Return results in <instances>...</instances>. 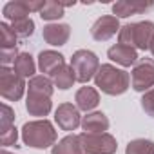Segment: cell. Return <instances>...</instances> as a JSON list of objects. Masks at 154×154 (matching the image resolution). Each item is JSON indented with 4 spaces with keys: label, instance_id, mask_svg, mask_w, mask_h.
Listing matches in <instances>:
<instances>
[{
    "label": "cell",
    "instance_id": "6da1fadb",
    "mask_svg": "<svg viewBox=\"0 0 154 154\" xmlns=\"http://www.w3.org/2000/svg\"><path fill=\"white\" fill-rule=\"evenodd\" d=\"M94 84L102 93L109 96H120L131 87V74L112 63H102L94 76Z\"/></svg>",
    "mask_w": 154,
    "mask_h": 154
},
{
    "label": "cell",
    "instance_id": "7a4b0ae2",
    "mask_svg": "<svg viewBox=\"0 0 154 154\" xmlns=\"http://www.w3.org/2000/svg\"><path fill=\"white\" fill-rule=\"evenodd\" d=\"M20 134H22L24 145L33 147V149H49V147H54L56 138H58L54 125L49 120H45V118L24 123Z\"/></svg>",
    "mask_w": 154,
    "mask_h": 154
},
{
    "label": "cell",
    "instance_id": "3957f363",
    "mask_svg": "<svg viewBox=\"0 0 154 154\" xmlns=\"http://www.w3.org/2000/svg\"><path fill=\"white\" fill-rule=\"evenodd\" d=\"M152 40H154V22L149 20L125 24L118 33V44L129 45L132 49H141V51L150 49Z\"/></svg>",
    "mask_w": 154,
    "mask_h": 154
},
{
    "label": "cell",
    "instance_id": "277c9868",
    "mask_svg": "<svg viewBox=\"0 0 154 154\" xmlns=\"http://www.w3.org/2000/svg\"><path fill=\"white\" fill-rule=\"evenodd\" d=\"M69 65L74 71L76 82L87 84L89 80H93L94 76H96V72L100 69V60H98V56L93 51H89V49H78V51L72 53Z\"/></svg>",
    "mask_w": 154,
    "mask_h": 154
},
{
    "label": "cell",
    "instance_id": "5b68a950",
    "mask_svg": "<svg viewBox=\"0 0 154 154\" xmlns=\"http://www.w3.org/2000/svg\"><path fill=\"white\" fill-rule=\"evenodd\" d=\"M78 136L84 154H116L118 150V141L109 132H102V134L82 132Z\"/></svg>",
    "mask_w": 154,
    "mask_h": 154
},
{
    "label": "cell",
    "instance_id": "8992f818",
    "mask_svg": "<svg viewBox=\"0 0 154 154\" xmlns=\"http://www.w3.org/2000/svg\"><path fill=\"white\" fill-rule=\"evenodd\" d=\"M26 87H27L26 78L18 76L13 69H9V67L0 69V93H2L4 100H8V102L22 100Z\"/></svg>",
    "mask_w": 154,
    "mask_h": 154
},
{
    "label": "cell",
    "instance_id": "52a82bcc",
    "mask_svg": "<svg viewBox=\"0 0 154 154\" xmlns=\"http://www.w3.org/2000/svg\"><path fill=\"white\" fill-rule=\"evenodd\" d=\"M131 85L136 93H147L154 87V58H141L132 67Z\"/></svg>",
    "mask_w": 154,
    "mask_h": 154
},
{
    "label": "cell",
    "instance_id": "ba28073f",
    "mask_svg": "<svg viewBox=\"0 0 154 154\" xmlns=\"http://www.w3.org/2000/svg\"><path fill=\"white\" fill-rule=\"evenodd\" d=\"M44 0H13L8 2L2 9V15L6 20L15 22L20 18H27L31 13H40L44 8Z\"/></svg>",
    "mask_w": 154,
    "mask_h": 154
},
{
    "label": "cell",
    "instance_id": "9c48e42d",
    "mask_svg": "<svg viewBox=\"0 0 154 154\" xmlns=\"http://www.w3.org/2000/svg\"><path fill=\"white\" fill-rule=\"evenodd\" d=\"M54 122L62 131H76L78 127H82L80 109L69 102H63L54 111Z\"/></svg>",
    "mask_w": 154,
    "mask_h": 154
},
{
    "label": "cell",
    "instance_id": "30bf717a",
    "mask_svg": "<svg viewBox=\"0 0 154 154\" xmlns=\"http://www.w3.org/2000/svg\"><path fill=\"white\" fill-rule=\"evenodd\" d=\"M120 20L114 17V15H105V17H100L93 27H91V36L96 40V42H107L111 40L116 33H120Z\"/></svg>",
    "mask_w": 154,
    "mask_h": 154
},
{
    "label": "cell",
    "instance_id": "8fae6325",
    "mask_svg": "<svg viewBox=\"0 0 154 154\" xmlns=\"http://www.w3.org/2000/svg\"><path fill=\"white\" fill-rule=\"evenodd\" d=\"M71 36V26L69 24H47L44 26V31H42V38L49 44V45H65L67 40Z\"/></svg>",
    "mask_w": 154,
    "mask_h": 154
},
{
    "label": "cell",
    "instance_id": "7c38bea8",
    "mask_svg": "<svg viewBox=\"0 0 154 154\" xmlns=\"http://www.w3.org/2000/svg\"><path fill=\"white\" fill-rule=\"evenodd\" d=\"M62 65H65V58H63V54L58 53V51L47 49V51H42V53L38 54V69H40V72L45 74V76L49 74L51 78H53V74H54Z\"/></svg>",
    "mask_w": 154,
    "mask_h": 154
},
{
    "label": "cell",
    "instance_id": "4fadbf2b",
    "mask_svg": "<svg viewBox=\"0 0 154 154\" xmlns=\"http://www.w3.org/2000/svg\"><path fill=\"white\" fill-rule=\"evenodd\" d=\"M107 56L112 62H116L118 65H122V67H131V65L138 63L136 49H132L129 45H123V44H114L112 47H109L107 49Z\"/></svg>",
    "mask_w": 154,
    "mask_h": 154
},
{
    "label": "cell",
    "instance_id": "5bb4252c",
    "mask_svg": "<svg viewBox=\"0 0 154 154\" xmlns=\"http://www.w3.org/2000/svg\"><path fill=\"white\" fill-rule=\"evenodd\" d=\"M51 109H53L51 98L42 96V94H35V93H27V96H26V111L31 116L44 118V116H47L51 112Z\"/></svg>",
    "mask_w": 154,
    "mask_h": 154
},
{
    "label": "cell",
    "instance_id": "9a60e30c",
    "mask_svg": "<svg viewBox=\"0 0 154 154\" xmlns=\"http://www.w3.org/2000/svg\"><path fill=\"white\" fill-rule=\"evenodd\" d=\"M109 118L100 112V111H94V112H87L84 118H82V129L84 132H89V134H102V132H107L109 131Z\"/></svg>",
    "mask_w": 154,
    "mask_h": 154
},
{
    "label": "cell",
    "instance_id": "2e32d148",
    "mask_svg": "<svg viewBox=\"0 0 154 154\" xmlns=\"http://www.w3.org/2000/svg\"><path fill=\"white\" fill-rule=\"evenodd\" d=\"M152 8V2H129V0H120V2L112 4V15L116 18H127L131 15H140L145 13L147 9Z\"/></svg>",
    "mask_w": 154,
    "mask_h": 154
},
{
    "label": "cell",
    "instance_id": "e0dca14e",
    "mask_svg": "<svg viewBox=\"0 0 154 154\" xmlns=\"http://www.w3.org/2000/svg\"><path fill=\"white\" fill-rule=\"evenodd\" d=\"M74 102H76V107H78L80 111L89 112V111L98 107L100 94H98V91L94 87H89V85L87 87H80L78 91H76V94H74Z\"/></svg>",
    "mask_w": 154,
    "mask_h": 154
},
{
    "label": "cell",
    "instance_id": "ac0fdd59",
    "mask_svg": "<svg viewBox=\"0 0 154 154\" xmlns=\"http://www.w3.org/2000/svg\"><path fill=\"white\" fill-rule=\"evenodd\" d=\"M51 154H84L80 136L76 134H67L65 138L58 140L54 147L51 149Z\"/></svg>",
    "mask_w": 154,
    "mask_h": 154
},
{
    "label": "cell",
    "instance_id": "d6986e66",
    "mask_svg": "<svg viewBox=\"0 0 154 154\" xmlns=\"http://www.w3.org/2000/svg\"><path fill=\"white\" fill-rule=\"evenodd\" d=\"M13 71L22 76V78H33V76H36V63H35V58L29 54V53H20L13 63Z\"/></svg>",
    "mask_w": 154,
    "mask_h": 154
},
{
    "label": "cell",
    "instance_id": "ffe728a7",
    "mask_svg": "<svg viewBox=\"0 0 154 154\" xmlns=\"http://www.w3.org/2000/svg\"><path fill=\"white\" fill-rule=\"evenodd\" d=\"M53 91H54V84L49 76L45 74H36L29 80L27 84V93H35V94H42V96H47L51 98L53 96Z\"/></svg>",
    "mask_w": 154,
    "mask_h": 154
},
{
    "label": "cell",
    "instance_id": "44dd1931",
    "mask_svg": "<svg viewBox=\"0 0 154 154\" xmlns=\"http://www.w3.org/2000/svg\"><path fill=\"white\" fill-rule=\"evenodd\" d=\"M76 82V76H74V71L71 65H62L54 74H53V84L54 87L62 89V91H67L69 87H72V84Z\"/></svg>",
    "mask_w": 154,
    "mask_h": 154
},
{
    "label": "cell",
    "instance_id": "7402d4cb",
    "mask_svg": "<svg viewBox=\"0 0 154 154\" xmlns=\"http://www.w3.org/2000/svg\"><path fill=\"white\" fill-rule=\"evenodd\" d=\"M42 20L45 22H53V20H60L65 15V6L63 2H56V0H45V4L42 8V11L38 13Z\"/></svg>",
    "mask_w": 154,
    "mask_h": 154
},
{
    "label": "cell",
    "instance_id": "603a6c76",
    "mask_svg": "<svg viewBox=\"0 0 154 154\" xmlns=\"http://www.w3.org/2000/svg\"><path fill=\"white\" fill-rule=\"evenodd\" d=\"M125 154H154V141L147 138L131 140L125 147Z\"/></svg>",
    "mask_w": 154,
    "mask_h": 154
},
{
    "label": "cell",
    "instance_id": "cb8c5ba5",
    "mask_svg": "<svg viewBox=\"0 0 154 154\" xmlns=\"http://www.w3.org/2000/svg\"><path fill=\"white\" fill-rule=\"evenodd\" d=\"M17 35L11 29V26L8 22L0 24V51H8V49H18L17 45Z\"/></svg>",
    "mask_w": 154,
    "mask_h": 154
},
{
    "label": "cell",
    "instance_id": "d4e9b609",
    "mask_svg": "<svg viewBox=\"0 0 154 154\" xmlns=\"http://www.w3.org/2000/svg\"><path fill=\"white\" fill-rule=\"evenodd\" d=\"M11 29L15 31V35L18 38H29L35 33V22L29 17L27 18H20V20L11 22Z\"/></svg>",
    "mask_w": 154,
    "mask_h": 154
},
{
    "label": "cell",
    "instance_id": "484cf974",
    "mask_svg": "<svg viewBox=\"0 0 154 154\" xmlns=\"http://www.w3.org/2000/svg\"><path fill=\"white\" fill-rule=\"evenodd\" d=\"M0 111H2L0 112V132H6L11 127H15V111L8 103H2Z\"/></svg>",
    "mask_w": 154,
    "mask_h": 154
},
{
    "label": "cell",
    "instance_id": "4316f807",
    "mask_svg": "<svg viewBox=\"0 0 154 154\" xmlns=\"http://www.w3.org/2000/svg\"><path fill=\"white\" fill-rule=\"evenodd\" d=\"M141 109L145 111L147 116L154 118V87L150 91L143 93V96H141Z\"/></svg>",
    "mask_w": 154,
    "mask_h": 154
},
{
    "label": "cell",
    "instance_id": "83f0119b",
    "mask_svg": "<svg viewBox=\"0 0 154 154\" xmlns=\"http://www.w3.org/2000/svg\"><path fill=\"white\" fill-rule=\"evenodd\" d=\"M18 141V131L17 127H11L9 131L6 132H0V143H2V147H11V145H17Z\"/></svg>",
    "mask_w": 154,
    "mask_h": 154
},
{
    "label": "cell",
    "instance_id": "f1b7e54d",
    "mask_svg": "<svg viewBox=\"0 0 154 154\" xmlns=\"http://www.w3.org/2000/svg\"><path fill=\"white\" fill-rule=\"evenodd\" d=\"M150 53H152V56H154V40H152V44H150V49H149Z\"/></svg>",
    "mask_w": 154,
    "mask_h": 154
},
{
    "label": "cell",
    "instance_id": "f546056e",
    "mask_svg": "<svg viewBox=\"0 0 154 154\" xmlns=\"http://www.w3.org/2000/svg\"><path fill=\"white\" fill-rule=\"evenodd\" d=\"M2 154H11V152H8V150H6V149H4V150H2Z\"/></svg>",
    "mask_w": 154,
    "mask_h": 154
}]
</instances>
